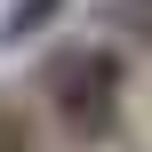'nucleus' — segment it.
Masks as SVG:
<instances>
[{"label":"nucleus","mask_w":152,"mask_h":152,"mask_svg":"<svg viewBox=\"0 0 152 152\" xmlns=\"http://www.w3.org/2000/svg\"><path fill=\"white\" fill-rule=\"evenodd\" d=\"M40 96H32V112L64 136V144H104L112 128H120V96H128V64H120V48L112 40H64L48 64H40V80H32Z\"/></svg>","instance_id":"nucleus-1"},{"label":"nucleus","mask_w":152,"mask_h":152,"mask_svg":"<svg viewBox=\"0 0 152 152\" xmlns=\"http://www.w3.org/2000/svg\"><path fill=\"white\" fill-rule=\"evenodd\" d=\"M72 0H8V16H0V48H24V40H40L56 16H64Z\"/></svg>","instance_id":"nucleus-2"},{"label":"nucleus","mask_w":152,"mask_h":152,"mask_svg":"<svg viewBox=\"0 0 152 152\" xmlns=\"http://www.w3.org/2000/svg\"><path fill=\"white\" fill-rule=\"evenodd\" d=\"M112 24H120L136 48H152V0H112Z\"/></svg>","instance_id":"nucleus-3"}]
</instances>
